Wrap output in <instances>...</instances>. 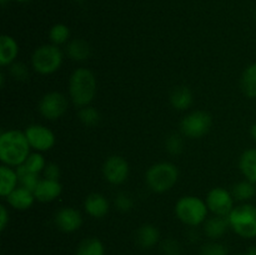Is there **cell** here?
<instances>
[{"label":"cell","mask_w":256,"mask_h":255,"mask_svg":"<svg viewBox=\"0 0 256 255\" xmlns=\"http://www.w3.org/2000/svg\"><path fill=\"white\" fill-rule=\"evenodd\" d=\"M78 116H79L80 122L84 125H86V126H95L102 120V115H100L99 110L95 109L92 105L80 108L79 112H78Z\"/></svg>","instance_id":"83f0119b"},{"label":"cell","mask_w":256,"mask_h":255,"mask_svg":"<svg viewBox=\"0 0 256 255\" xmlns=\"http://www.w3.org/2000/svg\"><path fill=\"white\" fill-rule=\"evenodd\" d=\"M30 146L25 132L10 129L0 134V160L4 165L18 168L30 155Z\"/></svg>","instance_id":"6da1fadb"},{"label":"cell","mask_w":256,"mask_h":255,"mask_svg":"<svg viewBox=\"0 0 256 255\" xmlns=\"http://www.w3.org/2000/svg\"><path fill=\"white\" fill-rule=\"evenodd\" d=\"M25 135H26L32 149L39 152H44L52 149L55 142H56L54 132L48 126L40 124L29 125L25 129Z\"/></svg>","instance_id":"30bf717a"},{"label":"cell","mask_w":256,"mask_h":255,"mask_svg":"<svg viewBox=\"0 0 256 255\" xmlns=\"http://www.w3.org/2000/svg\"><path fill=\"white\" fill-rule=\"evenodd\" d=\"M0 2H2V5H4V4H5V2H8V0H0Z\"/></svg>","instance_id":"60d3db41"},{"label":"cell","mask_w":256,"mask_h":255,"mask_svg":"<svg viewBox=\"0 0 256 255\" xmlns=\"http://www.w3.org/2000/svg\"><path fill=\"white\" fill-rule=\"evenodd\" d=\"M19 54V45L10 35H2L0 38V65L10 66Z\"/></svg>","instance_id":"2e32d148"},{"label":"cell","mask_w":256,"mask_h":255,"mask_svg":"<svg viewBox=\"0 0 256 255\" xmlns=\"http://www.w3.org/2000/svg\"><path fill=\"white\" fill-rule=\"evenodd\" d=\"M162 254L164 255H180L182 254V245L179 244V242L175 239H165L164 242H162Z\"/></svg>","instance_id":"836d02e7"},{"label":"cell","mask_w":256,"mask_h":255,"mask_svg":"<svg viewBox=\"0 0 256 255\" xmlns=\"http://www.w3.org/2000/svg\"><path fill=\"white\" fill-rule=\"evenodd\" d=\"M114 204L115 208H116L119 212H128L132 209V206H134V200H132V198L130 196L129 194H126V192H119V194L115 196Z\"/></svg>","instance_id":"1f68e13d"},{"label":"cell","mask_w":256,"mask_h":255,"mask_svg":"<svg viewBox=\"0 0 256 255\" xmlns=\"http://www.w3.org/2000/svg\"><path fill=\"white\" fill-rule=\"evenodd\" d=\"M240 255H256V246L249 248L246 252H244V254H240Z\"/></svg>","instance_id":"74e56055"},{"label":"cell","mask_w":256,"mask_h":255,"mask_svg":"<svg viewBox=\"0 0 256 255\" xmlns=\"http://www.w3.org/2000/svg\"><path fill=\"white\" fill-rule=\"evenodd\" d=\"M192 102H194L192 92L190 88L185 85L175 86L170 92V104L175 110H179V112L188 110L192 105Z\"/></svg>","instance_id":"e0dca14e"},{"label":"cell","mask_w":256,"mask_h":255,"mask_svg":"<svg viewBox=\"0 0 256 255\" xmlns=\"http://www.w3.org/2000/svg\"><path fill=\"white\" fill-rule=\"evenodd\" d=\"M96 76L86 68H78L69 79V95L76 106L82 108L92 104L96 95Z\"/></svg>","instance_id":"7a4b0ae2"},{"label":"cell","mask_w":256,"mask_h":255,"mask_svg":"<svg viewBox=\"0 0 256 255\" xmlns=\"http://www.w3.org/2000/svg\"><path fill=\"white\" fill-rule=\"evenodd\" d=\"M239 168L245 179L256 184V148L242 152L239 159Z\"/></svg>","instance_id":"7402d4cb"},{"label":"cell","mask_w":256,"mask_h":255,"mask_svg":"<svg viewBox=\"0 0 256 255\" xmlns=\"http://www.w3.org/2000/svg\"><path fill=\"white\" fill-rule=\"evenodd\" d=\"M205 202L208 205L209 212H212L218 216H226L234 209V196L232 192L225 188H212L206 194Z\"/></svg>","instance_id":"ba28073f"},{"label":"cell","mask_w":256,"mask_h":255,"mask_svg":"<svg viewBox=\"0 0 256 255\" xmlns=\"http://www.w3.org/2000/svg\"><path fill=\"white\" fill-rule=\"evenodd\" d=\"M10 215L5 205H0V232H4L9 224Z\"/></svg>","instance_id":"d590c367"},{"label":"cell","mask_w":256,"mask_h":255,"mask_svg":"<svg viewBox=\"0 0 256 255\" xmlns=\"http://www.w3.org/2000/svg\"><path fill=\"white\" fill-rule=\"evenodd\" d=\"M229 225L235 234L244 239L256 238V206L250 202L234 206L228 215Z\"/></svg>","instance_id":"5b68a950"},{"label":"cell","mask_w":256,"mask_h":255,"mask_svg":"<svg viewBox=\"0 0 256 255\" xmlns=\"http://www.w3.org/2000/svg\"><path fill=\"white\" fill-rule=\"evenodd\" d=\"M209 209L204 200L195 195H185L175 204V215L182 224L190 228L199 226L208 219Z\"/></svg>","instance_id":"3957f363"},{"label":"cell","mask_w":256,"mask_h":255,"mask_svg":"<svg viewBox=\"0 0 256 255\" xmlns=\"http://www.w3.org/2000/svg\"><path fill=\"white\" fill-rule=\"evenodd\" d=\"M19 184L16 169L2 164L0 166V195L6 198L12 192H14Z\"/></svg>","instance_id":"ffe728a7"},{"label":"cell","mask_w":256,"mask_h":255,"mask_svg":"<svg viewBox=\"0 0 256 255\" xmlns=\"http://www.w3.org/2000/svg\"><path fill=\"white\" fill-rule=\"evenodd\" d=\"M129 162L120 155H110L102 165V175L105 180L112 185H120L129 178Z\"/></svg>","instance_id":"8fae6325"},{"label":"cell","mask_w":256,"mask_h":255,"mask_svg":"<svg viewBox=\"0 0 256 255\" xmlns=\"http://www.w3.org/2000/svg\"><path fill=\"white\" fill-rule=\"evenodd\" d=\"M68 105L69 102L64 94L59 92H46L40 100L39 112L45 119L54 122L66 112Z\"/></svg>","instance_id":"9c48e42d"},{"label":"cell","mask_w":256,"mask_h":255,"mask_svg":"<svg viewBox=\"0 0 256 255\" xmlns=\"http://www.w3.org/2000/svg\"><path fill=\"white\" fill-rule=\"evenodd\" d=\"M55 225L58 229L64 232H74L79 230L82 225V215L78 209L72 206H65L58 210L54 216Z\"/></svg>","instance_id":"7c38bea8"},{"label":"cell","mask_w":256,"mask_h":255,"mask_svg":"<svg viewBox=\"0 0 256 255\" xmlns=\"http://www.w3.org/2000/svg\"><path fill=\"white\" fill-rule=\"evenodd\" d=\"M76 255H105L104 244L98 238H86L78 245Z\"/></svg>","instance_id":"d4e9b609"},{"label":"cell","mask_w":256,"mask_h":255,"mask_svg":"<svg viewBox=\"0 0 256 255\" xmlns=\"http://www.w3.org/2000/svg\"><path fill=\"white\" fill-rule=\"evenodd\" d=\"M6 202L15 210H20V212H24V210L30 209L32 206V204L35 202V195L32 190L26 189L24 186H18L14 192H10L6 198Z\"/></svg>","instance_id":"9a60e30c"},{"label":"cell","mask_w":256,"mask_h":255,"mask_svg":"<svg viewBox=\"0 0 256 255\" xmlns=\"http://www.w3.org/2000/svg\"><path fill=\"white\" fill-rule=\"evenodd\" d=\"M232 194L235 200L246 202L252 200L256 195V184L249 182V180H242V182H236L232 186Z\"/></svg>","instance_id":"cb8c5ba5"},{"label":"cell","mask_w":256,"mask_h":255,"mask_svg":"<svg viewBox=\"0 0 256 255\" xmlns=\"http://www.w3.org/2000/svg\"><path fill=\"white\" fill-rule=\"evenodd\" d=\"M229 228V220L226 216L212 215V218H208L204 222L205 235L212 240H218L224 236Z\"/></svg>","instance_id":"ac0fdd59"},{"label":"cell","mask_w":256,"mask_h":255,"mask_svg":"<svg viewBox=\"0 0 256 255\" xmlns=\"http://www.w3.org/2000/svg\"><path fill=\"white\" fill-rule=\"evenodd\" d=\"M9 74L18 82H25L29 78V68L24 62H15L9 66Z\"/></svg>","instance_id":"4dcf8cb0"},{"label":"cell","mask_w":256,"mask_h":255,"mask_svg":"<svg viewBox=\"0 0 256 255\" xmlns=\"http://www.w3.org/2000/svg\"><path fill=\"white\" fill-rule=\"evenodd\" d=\"M62 192V186L59 180H50L42 178L34 190L35 199L40 202H50L60 196Z\"/></svg>","instance_id":"5bb4252c"},{"label":"cell","mask_w":256,"mask_h":255,"mask_svg":"<svg viewBox=\"0 0 256 255\" xmlns=\"http://www.w3.org/2000/svg\"><path fill=\"white\" fill-rule=\"evenodd\" d=\"M250 135H252V139L256 142V122L252 125V128H250Z\"/></svg>","instance_id":"8d00e7d4"},{"label":"cell","mask_w":256,"mask_h":255,"mask_svg":"<svg viewBox=\"0 0 256 255\" xmlns=\"http://www.w3.org/2000/svg\"><path fill=\"white\" fill-rule=\"evenodd\" d=\"M66 54L70 59L75 60V62H84V60L89 59L92 55V46L86 40L76 38L68 42Z\"/></svg>","instance_id":"44dd1931"},{"label":"cell","mask_w":256,"mask_h":255,"mask_svg":"<svg viewBox=\"0 0 256 255\" xmlns=\"http://www.w3.org/2000/svg\"><path fill=\"white\" fill-rule=\"evenodd\" d=\"M42 174H44L45 179L59 180L60 175H62V172H60L59 165L55 164V162H49V164H46V166H45Z\"/></svg>","instance_id":"e575fe53"},{"label":"cell","mask_w":256,"mask_h":255,"mask_svg":"<svg viewBox=\"0 0 256 255\" xmlns=\"http://www.w3.org/2000/svg\"><path fill=\"white\" fill-rule=\"evenodd\" d=\"M179 179V169L169 162H160L152 165L145 174L146 185L154 192H166L172 189Z\"/></svg>","instance_id":"277c9868"},{"label":"cell","mask_w":256,"mask_h":255,"mask_svg":"<svg viewBox=\"0 0 256 255\" xmlns=\"http://www.w3.org/2000/svg\"><path fill=\"white\" fill-rule=\"evenodd\" d=\"M18 2H28L29 0H18Z\"/></svg>","instance_id":"f35d334b"},{"label":"cell","mask_w":256,"mask_h":255,"mask_svg":"<svg viewBox=\"0 0 256 255\" xmlns=\"http://www.w3.org/2000/svg\"><path fill=\"white\" fill-rule=\"evenodd\" d=\"M22 165L32 172L40 174V172H44L45 166H46V162H45V158L42 155V152H30V155L28 156V159L25 160V162Z\"/></svg>","instance_id":"f1b7e54d"},{"label":"cell","mask_w":256,"mask_h":255,"mask_svg":"<svg viewBox=\"0 0 256 255\" xmlns=\"http://www.w3.org/2000/svg\"><path fill=\"white\" fill-rule=\"evenodd\" d=\"M49 39L52 40V44L58 45V46L68 42L70 39L69 26L65 24H62V22H58V24L52 25L49 32Z\"/></svg>","instance_id":"4316f807"},{"label":"cell","mask_w":256,"mask_h":255,"mask_svg":"<svg viewBox=\"0 0 256 255\" xmlns=\"http://www.w3.org/2000/svg\"><path fill=\"white\" fill-rule=\"evenodd\" d=\"M64 52L58 45L44 44L36 48L32 55V66L38 74L50 75L62 68Z\"/></svg>","instance_id":"8992f818"},{"label":"cell","mask_w":256,"mask_h":255,"mask_svg":"<svg viewBox=\"0 0 256 255\" xmlns=\"http://www.w3.org/2000/svg\"><path fill=\"white\" fill-rule=\"evenodd\" d=\"M165 149L170 155H179L184 150V140L180 134H170L165 140Z\"/></svg>","instance_id":"f546056e"},{"label":"cell","mask_w":256,"mask_h":255,"mask_svg":"<svg viewBox=\"0 0 256 255\" xmlns=\"http://www.w3.org/2000/svg\"><path fill=\"white\" fill-rule=\"evenodd\" d=\"M74 2H84L85 0H74Z\"/></svg>","instance_id":"ab89813d"},{"label":"cell","mask_w":256,"mask_h":255,"mask_svg":"<svg viewBox=\"0 0 256 255\" xmlns=\"http://www.w3.org/2000/svg\"><path fill=\"white\" fill-rule=\"evenodd\" d=\"M242 89L250 99H256V62L250 64L242 76Z\"/></svg>","instance_id":"603a6c76"},{"label":"cell","mask_w":256,"mask_h":255,"mask_svg":"<svg viewBox=\"0 0 256 255\" xmlns=\"http://www.w3.org/2000/svg\"><path fill=\"white\" fill-rule=\"evenodd\" d=\"M212 118L204 110H195L185 115L180 122V132L190 139H200L210 132Z\"/></svg>","instance_id":"52a82bcc"},{"label":"cell","mask_w":256,"mask_h":255,"mask_svg":"<svg viewBox=\"0 0 256 255\" xmlns=\"http://www.w3.org/2000/svg\"><path fill=\"white\" fill-rule=\"evenodd\" d=\"M18 172V176H19V184L22 186L26 188V189L32 190L34 192V190L36 189L38 184L40 182V174H35L32 172L30 170H28L24 165H19L18 168H15Z\"/></svg>","instance_id":"484cf974"},{"label":"cell","mask_w":256,"mask_h":255,"mask_svg":"<svg viewBox=\"0 0 256 255\" xmlns=\"http://www.w3.org/2000/svg\"><path fill=\"white\" fill-rule=\"evenodd\" d=\"M228 248L224 244L218 242H206L205 245H202V255H228Z\"/></svg>","instance_id":"d6a6232c"},{"label":"cell","mask_w":256,"mask_h":255,"mask_svg":"<svg viewBox=\"0 0 256 255\" xmlns=\"http://www.w3.org/2000/svg\"><path fill=\"white\" fill-rule=\"evenodd\" d=\"M138 245L142 249H150L154 248L160 242V232L155 225L144 224L138 229L135 235Z\"/></svg>","instance_id":"d6986e66"},{"label":"cell","mask_w":256,"mask_h":255,"mask_svg":"<svg viewBox=\"0 0 256 255\" xmlns=\"http://www.w3.org/2000/svg\"><path fill=\"white\" fill-rule=\"evenodd\" d=\"M84 209L89 216L94 219H102L110 210L109 200L100 192H92L85 199Z\"/></svg>","instance_id":"4fadbf2b"},{"label":"cell","mask_w":256,"mask_h":255,"mask_svg":"<svg viewBox=\"0 0 256 255\" xmlns=\"http://www.w3.org/2000/svg\"><path fill=\"white\" fill-rule=\"evenodd\" d=\"M255 20H256V12H255Z\"/></svg>","instance_id":"b9f144b4"}]
</instances>
